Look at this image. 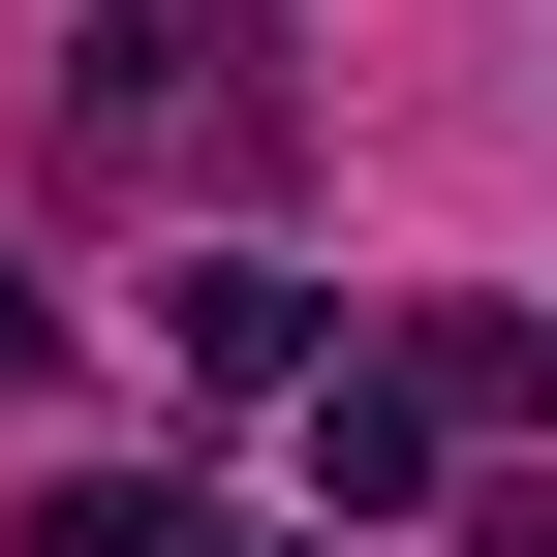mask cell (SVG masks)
Segmentation results:
<instances>
[{"label": "cell", "instance_id": "6da1fadb", "mask_svg": "<svg viewBox=\"0 0 557 557\" xmlns=\"http://www.w3.org/2000/svg\"><path fill=\"white\" fill-rule=\"evenodd\" d=\"M278 465H310V527H434V496H465V403L403 372V341H341V372H310V434H278Z\"/></svg>", "mask_w": 557, "mask_h": 557}, {"label": "cell", "instance_id": "7a4b0ae2", "mask_svg": "<svg viewBox=\"0 0 557 557\" xmlns=\"http://www.w3.org/2000/svg\"><path fill=\"white\" fill-rule=\"evenodd\" d=\"M156 372L186 403H310V278H278V248H186L156 278Z\"/></svg>", "mask_w": 557, "mask_h": 557}, {"label": "cell", "instance_id": "3957f363", "mask_svg": "<svg viewBox=\"0 0 557 557\" xmlns=\"http://www.w3.org/2000/svg\"><path fill=\"white\" fill-rule=\"evenodd\" d=\"M403 372H434L465 434H527V403H557V310H403Z\"/></svg>", "mask_w": 557, "mask_h": 557}, {"label": "cell", "instance_id": "277c9868", "mask_svg": "<svg viewBox=\"0 0 557 557\" xmlns=\"http://www.w3.org/2000/svg\"><path fill=\"white\" fill-rule=\"evenodd\" d=\"M32 372H62V310H32V278H0V403H32Z\"/></svg>", "mask_w": 557, "mask_h": 557}]
</instances>
